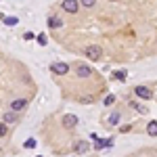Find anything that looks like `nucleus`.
Masks as SVG:
<instances>
[{
    "mask_svg": "<svg viewBox=\"0 0 157 157\" xmlns=\"http://www.w3.org/2000/svg\"><path fill=\"white\" fill-rule=\"evenodd\" d=\"M75 124H78V117H75V115H71V113L63 117V126H65V128H73Z\"/></svg>",
    "mask_w": 157,
    "mask_h": 157,
    "instance_id": "39448f33",
    "label": "nucleus"
},
{
    "mask_svg": "<svg viewBox=\"0 0 157 157\" xmlns=\"http://www.w3.org/2000/svg\"><path fill=\"white\" fill-rule=\"evenodd\" d=\"M86 57H88V61H98L103 57V50H101L98 44H90V46L86 48Z\"/></svg>",
    "mask_w": 157,
    "mask_h": 157,
    "instance_id": "f257e3e1",
    "label": "nucleus"
},
{
    "mask_svg": "<svg viewBox=\"0 0 157 157\" xmlns=\"http://www.w3.org/2000/svg\"><path fill=\"white\" fill-rule=\"evenodd\" d=\"M126 75H128V71H126V69H121V71H115V73H113V78H115V80H121V82L126 80Z\"/></svg>",
    "mask_w": 157,
    "mask_h": 157,
    "instance_id": "f8f14e48",
    "label": "nucleus"
},
{
    "mask_svg": "<svg viewBox=\"0 0 157 157\" xmlns=\"http://www.w3.org/2000/svg\"><path fill=\"white\" fill-rule=\"evenodd\" d=\"M134 94H136L138 98L149 101V98H153V90H151V88H147V86H136V88H134Z\"/></svg>",
    "mask_w": 157,
    "mask_h": 157,
    "instance_id": "7ed1b4c3",
    "label": "nucleus"
},
{
    "mask_svg": "<svg viewBox=\"0 0 157 157\" xmlns=\"http://www.w3.org/2000/svg\"><path fill=\"white\" fill-rule=\"evenodd\" d=\"M4 134H6V124L0 121V136H4Z\"/></svg>",
    "mask_w": 157,
    "mask_h": 157,
    "instance_id": "aec40b11",
    "label": "nucleus"
},
{
    "mask_svg": "<svg viewBox=\"0 0 157 157\" xmlns=\"http://www.w3.org/2000/svg\"><path fill=\"white\" fill-rule=\"evenodd\" d=\"M19 120V111H9L4 113V124H13V121Z\"/></svg>",
    "mask_w": 157,
    "mask_h": 157,
    "instance_id": "423d86ee",
    "label": "nucleus"
},
{
    "mask_svg": "<svg viewBox=\"0 0 157 157\" xmlns=\"http://www.w3.org/2000/svg\"><path fill=\"white\" fill-rule=\"evenodd\" d=\"M2 19H4V23H6V25H17V23H19L17 17H2Z\"/></svg>",
    "mask_w": 157,
    "mask_h": 157,
    "instance_id": "4468645a",
    "label": "nucleus"
},
{
    "mask_svg": "<svg viewBox=\"0 0 157 157\" xmlns=\"http://www.w3.org/2000/svg\"><path fill=\"white\" fill-rule=\"evenodd\" d=\"M61 9L65 13H69V15H75V13L80 11V2L78 0H63L61 2Z\"/></svg>",
    "mask_w": 157,
    "mask_h": 157,
    "instance_id": "f03ea898",
    "label": "nucleus"
},
{
    "mask_svg": "<svg viewBox=\"0 0 157 157\" xmlns=\"http://www.w3.org/2000/svg\"><path fill=\"white\" fill-rule=\"evenodd\" d=\"M117 121H120V113L115 111V113H111V115H109V124H111V126H115Z\"/></svg>",
    "mask_w": 157,
    "mask_h": 157,
    "instance_id": "ddd939ff",
    "label": "nucleus"
},
{
    "mask_svg": "<svg viewBox=\"0 0 157 157\" xmlns=\"http://www.w3.org/2000/svg\"><path fill=\"white\" fill-rule=\"evenodd\" d=\"M61 25H63V21H61L59 17H48V27L57 29V27H61Z\"/></svg>",
    "mask_w": 157,
    "mask_h": 157,
    "instance_id": "1a4fd4ad",
    "label": "nucleus"
},
{
    "mask_svg": "<svg viewBox=\"0 0 157 157\" xmlns=\"http://www.w3.org/2000/svg\"><path fill=\"white\" fill-rule=\"evenodd\" d=\"M113 103H115V97H113V94H109V97L105 98V105H113Z\"/></svg>",
    "mask_w": 157,
    "mask_h": 157,
    "instance_id": "6ab92c4d",
    "label": "nucleus"
},
{
    "mask_svg": "<svg viewBox=\"0 0 157 157\" xmlns=\"http://www.w3.org/2000/svg\"><path fill=\"white\" fill-rule=\"evenodd\" d=\"M50 69H52V73H57V75H65V73L69 71V65L63 63V61H59V63H55Z\"/></svg>",
    "mask_w": 157,
    "mask_h": 157,
    "instance_id": "20e7f679",
    "label": "nucleus"
},
{
    "mask_svg": "<svg viewBox=\"0 0 157 157\" xmlns=\"http://www.w3.org/2000/svg\"><path fill=\"white\" fill-rule=\"evenodd\" d=\"M111 143H113L111 138H109V140H97V145H94V149H105V147H111Z\"/></svg>",
    "mask_w": 157,
    "mask_h": 157,
    "instance_id": "9b49d317",
    "label": "nucleus"
},
{
    "mask_svg": "<svg viewBox=\"0 0 157 157\" xmlns=\"http://www.w3.org/2000/svg\"><path fill=\"white\" fill-rule=\"evenodd\" d=\"M90 67H88V65H80V67H78V75H80V78H90Z\"/></svg>",
    "mask_w": 157,
    "mask_h": 157,
    "instance_id": "6e6552de",
    "label": "nucleus"
},
{
    "mask_svg": "<svg viewBox=\"0 0 157 157\" xmlns=\"http://www.w3.org/2000/svg\"><path fill=\"white\" fill-rule=\"evenodd\" d=\"M78 2H80L82 6H86V9H90V6H94V2H97V0H78Z\"/></svg>",
    "mask_w": 157,
    "mask_h": 157,
    "instance_id": "2eb2a0df",
    "label": "nucleus"
},
{
    "mask_svg": "<svg viewBox=\"0 0 157 157\" xmlns=\"http://www.w3.org/2000/svg\"><path fill=\"white\" fill-rule=\"evenodd\" d=\"M34 147H36V140L34 138H27L25 140V149H34Z\"/></svg>",
    "mask_w": 157,
    "mask_h": 157,
    "instance_id": "a211bd4d",
    "label": "nucleus"
},
{
    "mask_svg": "<svg viewBox=\"0 0 157 157\" xmlns=\"http://www.w3.org/2000/svg\"><path fill=\"white\" fill-rule=\"evenodd\" d=\"M25 105H27L25 98H17V101H13V103H11L13 111H21V109H25Z\"/></svg>",
    "mask_w": 157,
    "mask_h": 157,
    "instance_id": "0eeeda50",
    "label": "nucleus"
},
{
    "mask_svg": "<svg viewBox=\"0 0 157 157\" xmlns=\"http://www.w3.org/2000/svg\"><path fill=\"white\" fill-rule=\"evenodd\" d=\"M38 44H40V46H46V34H40V36H38Z\"/></svg>",
    "mask_w": 157,
    "mask_h": 157,
    "instance_id": "f3484780",
    "label": "nucleus"
},
{
    "mask_svg": "<svg viewBox=\"0 0 157 157\" xmlns=\"http://www.w3.org/2000/svg\"><path fill=\"white\" fill-rule=\"evenodd\" d=\"M111 2H120V0H111Z\"/></svg>",
    "mask_w": 157,
    "mask_h": 157,
    "instance_id": "412c9836",
    "label": "nucleus"
},
{
    "mask_svg": "<svg viewBox=\"0 0 157 157\" xmlns=\"http://www.w3.org/2000/svg\"><path fill=\"white\" fill-rule=\"evenodd\" d=\"M86 149H88V143H78V147H75V151H78V153H84Z\"/></svg>",
    "mask_w": 157,
    "mask_h": 157,
    "instance_id": "dca6fc26",
    "label": "nucleus"
},
{
    "mask_svg": "<svg viewBox=\"0 0 157 157\" xmlns=\"http://www.w3.org/2000/svg\"><path fill=\"white\" fill-rule=\"evenodd\" d=\"M147 132L151 134V136H157V121H149V126H147Z\"/></svg>",
    "mask_w": 157,
    "mask_h": 157,
    "instance_id": "9d476101",
    "label": "nucleus"
}]
</instances>
